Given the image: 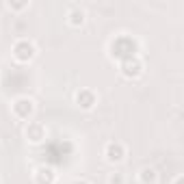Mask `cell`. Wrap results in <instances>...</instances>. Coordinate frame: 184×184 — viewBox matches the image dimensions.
<instances>
[]
</instances>
